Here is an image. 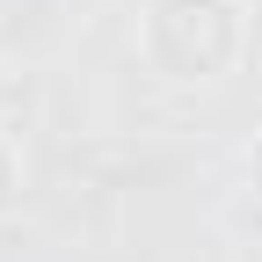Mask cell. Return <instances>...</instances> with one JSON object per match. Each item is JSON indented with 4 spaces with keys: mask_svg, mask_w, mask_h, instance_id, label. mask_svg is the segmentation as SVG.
<instances>
[{
    "mask_svg": "<svg viewBox=\"0 0 262 262\" xmlns=\"http://www.w3.org/2000/svg\"><path fill=\"white\" fill-rule=\"evenodd\" d=\"M139 58L168 88H219L248 58V0H146Z\"/></svg>",
    "mask_w": 262,
    "mask_h": 262,
    "instance_id": "6da1fadb",
    "label": "cell"
},
{
    "mask_svg": "<svg viewBox=\"0 0 262 262\" xmlns=\"http://www.w3.org/2000/svg\"><path fill=\"white\" fill-rule=\"evenodd\" d=\"M15 102H22V80H15V66H8V58H0V124H8V117H15Z\"/></svg>",
    "mask_w": 262,
    "mask_h": 262,
    "instance_id": "277c9868",
    "label": "cell"
},
{
    "mask_svg": "<svg viewBox=\"0 0 262 262\" xmlns=\"http://www.w3.org/2000/svg\"><path fill=\"white\" fill-rule=\"evenodd\" d=\"M15 196H22V160H15V139L0 131V211H15Z\"/></svg>",
    "mask_w": 262,
    "mask_h": 262,
    "instance_id": "7a4b0ae2",
    "label": "cell"
},
{
    "mask_svg": "<svg viewBox=\"0 0 262 262\" xmlns=\"http://www.w3.org/2000/svg\"><path fill=\"white\" fill-rule=\"evenodd\" d=\"M241 182H248V196L262 204V131L248 139V153H241Z\"/></svg>",
    "mask_w": 262,
    "mask_h": 262,
    "instance_id": "3957f363",
    "label": "cell"
}]
</instances>
